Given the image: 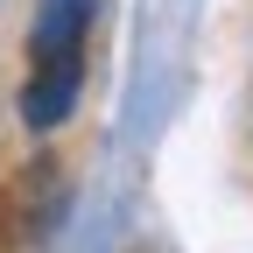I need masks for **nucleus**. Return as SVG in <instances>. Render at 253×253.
Instances as JSON below:
<instances>
[{
  "label": "nucleus",
  "instance_id": "obj_1",
  "mask_svg": "<svg viewBox=\"0 0 253 253\" xmlns=\"http://www.w3.org/2000/svg\"><path fill=\"white\" fill-rule=\"evenodd\" d=\"M78 91H84V63H28L21 126L28 134H56V126L78 113Z\"/></svg>",
  "mask_w": 253,
  "mask_h": 253
},
{
  "label": "nucleus",
  "instance_id": "obj_2",
  "mask_svg": "<svg viewBox=\"0 0 253 253\" xmlns=\"http://www.w3.org/2000/svg\"><path fill=\"white\" fill-rule=\"evenodd\" d=\"M84 36H91V0H36L28 63H84Z\"/></svg>",
  "mask_w": 253,
  "mask_h": 253
}]
</instances>
